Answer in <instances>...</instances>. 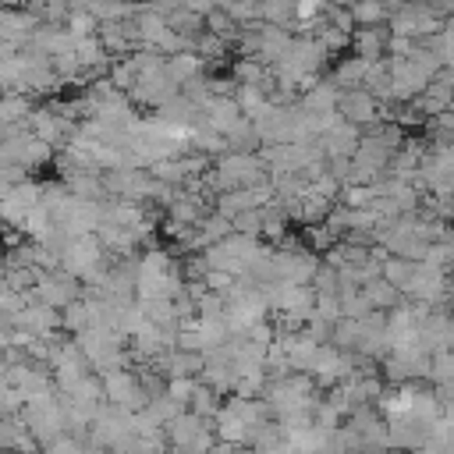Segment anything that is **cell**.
<instances>
[{
	"label": "cell",
	"mask_w": 454,
	"mask_h": 454,
	"mask_svg": "<svg viewBox=\"0 0 454 454\" xmlns=\"http://www.w3.org/2000/svg\"><path fill=\"white\" fill-rule=\"evenodd\" d=\"M394 39H411L422 43L443 28V21L429 11V4H390V21H387Z\"/></svg>",
	"instance_id": "cell-1"
},
{
	"label": "cell",
	"mask_w": 454,
	"mask_h": 454,
	"mask_svg": "<svg viewBox=\"0 0 454 454\" xmlns=\"http://www.w3.org/2000/svg\"><path fill=\"white\" fill-rule=\"evenodd\" d=\"M167 443L170 447H181V450H199V454H209L213 443H216V433H213V422L199 419L195 411H181L167 429H163Z\"/></svg>",
	"instance_id": "cell-2"
},
{
	"label": "cell",
	"mask_w": 454,
	"mask_h": 454,
	"mask_svg": "<svg viewBox=\"0 0 454 454\" xmlns=\"http://www.w3.org/2000/svg\"><path fill=\"white\" fill-rule=\"evenodd\" d=\"M387 64H390V89H394V103H415L426 89H429V82H433V74L419 64V60H411V57H387Z\"/></svg>",
	"instance_id": "cell-3"
},
{
	"label": "cell",
	"mask_w": 454,
	"mask_h": 454,
	"mask_svg": "<svg viewBox=\"0 0 454 454\" xmlns=\"http://www.w3.org/2000/svg\"><path fill=\"white\" fill-rule=\"evenodd\" d=\"M89 440H96V443H103L110 450L128 443V440H135V415L117 408V404H103L99 415L89 426Z\"/></svg>",
	"instance_id": "cell-4"
},
{
	"label": "cell",
	"mask_w": 454,
	"mask_h": 454,
	"mask_svg": "<svg viewBox=\"0 0 454 454\" xmlns=\"http://www.w3.org/2000/svg\"><path fill=\"white\" fill-rule=\"evenodd\" d=\"M103 380V394L106 404H117L124 411H142L145 408V390H142V376L135 369H110L99 376Z\"/></svg>",
	"instance_id": "cell-5"
},
{
	"label": "cell",
	"mask_w": 454,
	"mask_h": 454,
	"mask_svg": "<svg viewBox=\"0 0 454 454\" xmlns=\"http://www.w3.org/2000/svg\"><path fill=\"white\" fill-rule=\"evenodd\" d=\"M167 64V60H163ZM163 64H156V67H149V71H142L138 74V85L128 92V99L135 103V106H167L174 96H181V85H174L170 82V74H167V67Z\"/></svg>",
	"instance_id": "cell-6"
},
{
	"label": "cell",
	"mask_w": 454,
	"mask_h": 454,
	"mask_svg": "<svg viewBox=\"0 0 454 454\" xmlns=\"http://www.w3.org/2000/svg\"><path fill=\"white\" fill-rule=\"evenodd\" d=\"M337 114H340L344 124H355V128H362V131H369L372 124L383 121V106H380V99H376L372 92H365V89H348V92H340V99H337Z\"/></svg>",
	"instance_id": "cell-7"
},
{
	"label": "cell",
	"mask_w": 454,
	"mask_h": 454,
	"mask_svg": "<svg viewBox=\"0 0 454 454\" xmlns=\"http://www.w3.org/2000/svg\"><path fill=\"white\" fill-rule=\"evenodd\" d=\"M433 426L436 422H422L415 415H394L387 419V436H390V450L401 454H415L433 440Z\"/></svg>",
	"instance_id": "cell-8"
},
{
	"label": "cell",
	"mask_w": 454,
	"mask_h": 454,
	"mask_svg": "<svg viewBox=\"0 0 454 454\" xmlns=\"http://www.w3.org/2000/svg\"><path fill=\"white\" fill-rule=\"evenodd\" d=\"M408 301H419L426 309H436V305H447V270H436L429 262H419L408 291H404Z\"/></svg>",
	"instance_id": "cell-9"
},
{
	"label": "cell",
	"mask_w": 454,
	"mask_h": 454,
	"mask_svg": "<svg viewBox=\"0 0 454 454\" xmlns=\"http://www.w3.org/2000/svg\"><path fill=\"white\" fill-rule=\"evenodd\" d=\"M206 128L209 131H216L220 138H231L234 131H241L245 124H248V117L241 114V106H238V99L234 96H223V99H206Z\"/></svg>",
	"instance_id": "cell-10"
},
{
	"label": "cell",
	"mask_w": 454,
	"mask_h": 454,
	"mask_svg": "<svg viewBox=\"0 0 454 454\" xmlns=\"http://www.w3.org/2000/svg\"><path fill=\"white\" fill-rule=\"evenodd\" d=\"M316 142H319V149H323L326 160H351V156L358 153V145H362V128L340 121L337 128H330V131L319 135Z\"/></svg>",
	"instance_id": "cell-11"
},
{
	"label": "cell",
	"mask_w": 454,
	"mask_h": 454,
	"mask_svg": "<svg viewBox=\"0 0 454 454\" xmlns=\"http://www.w3.org/2000/svg\"><path fill=\"white\" fill-rule=\"evenodd\" d=\"M390 28L387 25H376V28H355V35H351V53L355 57H362V60H369V64H376V60H387V53H390Z\"/></svg>",
	"instance_id": "cell-12"
},
{
	"label": "cell",
	"mask_w": 454,
	"mask_h": 454,
	"mask_svg": "<svg viewBox=\"0 0 454 454\" xmlns=\"http://www.w3.org/2000/svg\"><path fill=\"white\" fill-rule=\"evenodd\" d=\"M337 99H340V89L330 82V78H316L301 96H298V106L312 117H323V114H337Z\"/></svg>",
	"instance_id": "cell-13"
},
{
	"label": "cell",
	"mask_w": 454,
	"mask_h": 454,
	"mask_svg": "<svg viewBox=\"0 0 454 454\" xmlns=\"http://www.w3.org/2000/svg\"><path fill=\"white\" fill-rule=\"evenodd\" d=\"M167 74H170V82L174 85H188V82H195V78H202V67H206V60L199 57V53H192V50H184V53H174V57H167Z\"/></svg>",
	"instance_id": "cell-14"
},
{
	"label": "cell",
	"mask_w": 454,
	"mask_h": 454,
	"mask_svg": "<svg viewBox=\"0 0 454 454\" xmlns=\"http://www.w3.org/2000/svg\"><path fill=\"white\" fill-rule=\"evenodd\" d=\"M365 74H369V60H362V57L351 53V57H340V60H337L330 82H333L340 92H348V89H362V85H365Z\"/></svg>",
	"instance_id": "cell-15"
},
{
	"label": "cell",
	"mask_w": 454,
	"mask_h": 454,
	"mask_svg": "<svg viewBox=\"0 0 454 454\" xmlns=\"http://www.w3.org/2000/svg\"><path fill=\"white\" fill-rule=\"evenodd\" d=\"M362 294H365V301H369V309H372V312H394V309L404 301V294H401L394 284H387L383 277H376V280L362 284Z\"/></svg>",
	"instance_id": "cell-16"
},
{
	"label": "cell",
	"mask_w": 454,
	"mask_h": 454,
	"mask_svg": "<svg viewBox=\"0 0 454 454\" xmlns=\"http://www.w3.org/2000/svg\"><path fill=\"white\" fill-rule=\"evenodd\" d=\"M415 270H419V262H411V259H401V255H383L380 277H383L387 284H394V287L404 294V291H408V284H411V277H415Z\"/></svg>",
	"instance_id": "cell-17"
},
{
	"label": "cell",
	"mask_w": 454,
	"mask_h": 454,
	"mask_svg": "<svg viewBox=\"0 0 454 454\" xmlns=\"http://www.w3.org/2000/svg\"><path fill=\"white\" fill-rule=\"evenodd\" d=\"M220 408H223V397L213 390V387H206L202 380H195V390H192V401H188V411H195L199 419H206V422H213L216 415H220Z\"/></svg>",
	"instance_id": "cell-18"
},
{
	"label": "cell",
	"mask_w": 454,
	"mask_h": 454,
	"mask_svg": "<svg viewBox=\"0 0 454 454\" xmlns=\"http://www.w3.org/2000/svg\"><path fill=\"white\" fill-rule=\"evenodd\" d=\"M348 11H351L355 28H376V25H387L390 21V4L369 0V4H351Z\"/></svg>",
	"instance_id": "cell-19"
},
{
	"label": "cell",
	"mask_w": 454,
	"mask_h": 454,
	"mask_svg": "<svg viewBox=\"0 0 454 454\" xmlns=\"http://www.w3.org/2000/svg\"><path fill=\"white\" fill-rule=\"evenodd\" d=\"M142 411H145V415H149L153 422H160V426L167 429V426H170V422H174V419H177L181 411H188V408H181V404H177V401H174L170 394H160V397H153V401H149V404H145Z\"/></svg>",
	"instance_id": "cell-20"
},
{
	"label": "cell",
	"mask_w": 454,
	"mask_h": 454,
	"mask_svg": "<svg viewBox=\"0 0 454 454\" xmlns=\"http://www.w3.org/2000/svg\"><path fill=\"white\" fill-rule=\"evenodd\" d=\"M227 50H231V43L220 39V35H213V32H202V35L195 39V46H192V53H199L202 60H223Z\"/></svg>",
	"instance_id": "cell-21"
},
{
	"label": "cell",
	"mask_w": 454,
	"mask_h": 454,
	"mask_svg": "<svg viewBox=\"0 0 454 454\" xmlns=\"http://www.w3.org/2000/svg\"><path fill=\"white\" fill-rule=\"evenodd\" d=\"M369 312H372V309H369L362 287H351V291L340 294V316H344V319H365Z\"/></svg>",
	"instance_id": "cell-22"
},
{
	"label": "cell",
	"mask_w": 454,
	"mask_h": 454,
	"mask_svg": "<svg viewBox=\"0 0 454 454\" xmlns=\"http://www.w3.org/2000/svg\"><path fill=\"white\" fill-rule=\"evenodd\" d=\"M192 390H195V380H167V394H170V397H174L181 408H188Z\"/></svg>",
	"instance_id": "cell-23"
},
{
	"label": "cell",
	"mask_w": 454,
	"mask_h": 454,
	"mask_svg": "<svg viewBox=\"0 0 454 454\" xmlns=\"http://www.w3.org/2000/svg\"><path fill=\"white\" fill-rule=\"evenodd\" d=\"M46 454H85V443H82V440H74L71 433H64L60 440H53V443L46 447Z\"/></svg>",
	"instance_id": "cell-24"
},
{
	"label": "cell",
	"mask_w": 454,
	"mask_h": 454,
	"mask_svg": "<svg viewBox=\"0 0 454 454\" xmlns=\"http://www.w3.org/2000/svg\"><path fill=\"white\" fill-rule=\"evenodd\" d=\"M7 344H11V319L0 316V351H4Z\"/></svg>",
	"instance_id": "cell-25"
},
{
	"label": "cell",
	"mask_w": 454,
	"mask_h": 454,
	"mask_svg": "<svg viewBox=\"0 0 454 454\" xmlns=\"http://www.w3.org/2000/svg\"><path fill=\"white\" fill-rule=\"evenodd\" d=\"M447 245L454 248V227H447Z\"/></svg>",
	"instance_id": "cell-26"
},
{
	"label": "cell",
	"mask_w": 454,
	"mask_h": 454,
	"mask_svg": "<svg viewBox=\"0 0 454 454\" xmlns=\"http://www.w3.org/2000/svg\"><path fill=\"white\" fill-rule=\"evenodd\" d=\"M11 454H39V450H11Z\"/></svg>",
	"instance_id": "cell-27"
}]
</instances>
